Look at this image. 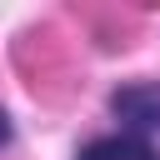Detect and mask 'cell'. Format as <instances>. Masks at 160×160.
Returning a JSON list of instances; mask_svg holds the SVG:
<instances>
[{"mask_svg":"<svg viewBox=\"0 0 160 160\" xmlns=\"http://www.w3.org/2000/svg\"><path fill=\"white\" fill-rule=\"evenodd\" d=\"M110 110H115V120L125 125V135L145 140V135L160 130V85H150V80L125 85V90L110 95Z\"/></svg>","mask_w":160,"mask_h":160,"instance_id":"1","label":"cell"},{"mask_svg":"<svg viewBox=\"0 0 160 160\" xmlns=\"http://www.w3.org/2000/svg\"><path fill=\"white\" fill-rule=\"evenodd\" d=\"M80 160H160V155L135 135H105V140H90L80 150Z\"/></svg>","mask_w":160,"mask_h":160,"instance_id":"2","label":"cell"},{"mask_svg":"<svg viewBox=\"0 0 160 160\" xmlns=\"http://www.w3.org/2000/svg\"><path fill=\"white\" fill-rule=\"evenodd\" d=\"M10 140V120H5V110H0V145Z\"/></svg>","mask_w":160,"mask_h":160,"instance_id":"3","label":"cell"}]
</instances>
